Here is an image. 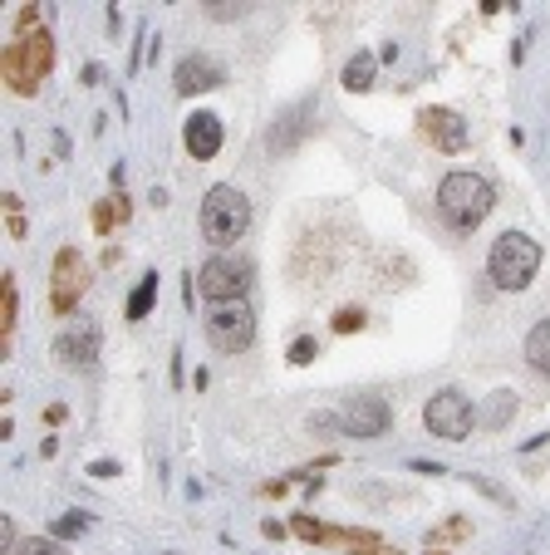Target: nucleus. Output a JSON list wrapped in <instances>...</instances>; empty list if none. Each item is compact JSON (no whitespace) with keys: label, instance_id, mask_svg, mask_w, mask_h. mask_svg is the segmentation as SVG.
<instances>
[{"label":"nucleus","instance_id":"f8f14e48","mask_svg":"<svg viewBox=\"0 0 550 555\" xmlns=\"http://www.w3.org/2000/svg\"><path fill=\"white\" fill-rule=\"evenodd\" d=\"M418 124H423V133L433 138V147H443V153H462V147H468V138H472L468 118L452 114V108H423V114H418Z\"/></svg>","mask_w":550,"mask_h":555},{"label":"nucleus","instance_id":"cd10ccee","mask_svg":"<svg viewBox=\"0 0 550 555\" xmlns=\"http://www.w3.org/2000/svg\"><path fill=\"white\" fill-rule=\"evenodd\" d=\"M413 472H423V477H443V467H437V462H413Z\"/></svg>","mask_w":550,"mask_h":555},{"label":"nucleus","instance_id":"2eb2a0df","mask_svg":"<svg viewBox=\"0 0 550 555\" xmlns=\"http://www.w3.org/2000/svg\"><path fill=\"white\" fill-rule=\"evenodd\" d=\"M374 74H379V54H349V64H344L340 74V85L349 89V94H369L374 89Z\"/></svg>","mask_w":550,"mask_h":555},{"label":"nucleus","instance_id":"7ed1b4c3","mask_svg":"<svg viewBox=\"0 0 550 555\" xmlns=\"http://www.w3.org/2000/svg\"><path fill=\"white\" fill-rule=\"evenodd\" d=\"M540 271V242H530L526 231H501L487 251V275L501 291H526Z\"/></svg>","mask_w":550,"mask_h":555},{"label":"nucleus","instance_id":"6ab92c4d","mask_svg":"<svg viewBox=\"0 0 550 555\" xmlns=\"http://www.w3.org/2000/svg\"><path fill=\"white\" fill-rule=\"evenodd\" d=\"M84 531H89V516H84V512H64V516H54V521H50L54 541H69V535H84Z\"/></svg>","mask_w":550,"mask_h":555},{"label":"nucleus","instance_id":"5701e85b","mask_svg":"<svg viewBox=\"0 0 550 555\" xmlns=\"http://www.w3.org/2000/svg\"><path fill=\"white\" fill-rule=\"evenodd\" d=\"M15 275H5V339H11V330H15Z\"/></svg>","mask_w":550,"mask_h":555},{"label":"nucleus","instance_id":"6e6552de","mask_svg":"<svg viewBox=\"0 0 550 555\" xmlns=\"http://www.w3.org/2000/svg\"><path fill=\"white\" fill-rule=\"evenodd\" d=\"M394 428V409L374 393H363V399H344L340 403V433L344 438H384Z\"/></svg>","mask_w":550,"mask_h":555},{"label":"nucleus","instance_id":"dca6fc26","mask_svg":"<svg viewBox=\"0 0 550 555\" xmlns=\"http://www.w3.org/2000/svg\"><path fill=\"white\" fill-rule=\"evenodd\" d=\"M511 418H516V393H511V388H497V393L477 409V423L482 428H491V433H501Z\"/></svg>","mask_w":550,"mask_h":555},{"label":"nucleus","instance_id":"9b49d317","mask_svg":"<svg viewBox=\"0 0 550 555\" xmlns=\"http://www.w3.org/2000/svg\"><path fill=\"white\" fill-rule=\"evenodd\" d=\"M79 295H84V261H79V251H74V246H64V251L54 256L50 305H54L60 314H69L74 305H79Z\"/></svg>","mask_w":550,"mask_h":555},{"label":"nucleus","instance_id":"4be33fe9","mask_svg":"<svg viewBox=\"0 0 550 555\" xmlns=\"http://www.w3.org/2000/svg\"><path fill=\"white\" fill-rule=\"evenodd\" d=\"M334 330H340V335H354V330H363V310H359V305H344V310L334 314Z\"/></svg>","mask_w":550,"mask_h":555},{"label":"nucleus","instance_id":"9d476101","mask_svg":"<svg viewBox=\"0 0 550 555\" xmlns=\"http://www.w3.org/2000/svg\"><path fill=\"white\" fill-rule=\"evenodd\" d=\"M54 359L64 369H89L99 359V325L94 320H74L60 339H54Z\"/></svg>","mask_w":550,"mask_h":555},{"label":"nucleus","instance_id":"423d86ee","mask_svg":"<svg viewBox=\"0 0 550 555\" xmlns=\"http://www.w3.org/2000/svg\"><path fill=\"white\" fill-rule=\"evenodd\" d=\"M423 423L443 442H468V433L477 428V409H472V399L462 388H437L433 399L423 403Z\"/></svg>","mask_w":550,"mask_h":555},{"label":"nucleus","instance_id":"b1692460","mask_svg":"<svg viewBox=\"0 0 550 555\" xmlns=\"http://www.w3.org/2000/svg\"><path fill=\"white\" fill-rule=\"evenodd\" d=\"M340 428V413H315L310 418V433H334Z\"/></svg>","mask_w":550,"mask_h":555},{"label":"nucleus","instance_id":"0eeeda50","mask_svg":"<svg viewBox=\"0 0 550 555\" xmlns=\"http://www.w3.org/2000/svg\"><path fill=\"white\" fill-rule=\"evenodd\" d=\"M246 285H251V261L246 256H212V261L197 271V291L207 295L212 305L246 300Z\"/></svg>","mask_w":550,"mask_h":555},{"label":"nucleus","instance_id":"20e7f679","mask_svg":"<svg viewBox=\"0 0 550 555\" xmlns=\"http://www.w3.org/2000/svg\"><path fill=\"white\" fill-rule=\"evenodd\" d=\"M50 64H54V40H50V30H35V35H21L15 44H5L0 74H5V85H11L15 94L30 99L35 89H40V79L50 74Z\"/></svg>","mask_w":550,"mask_h":555},{"label":"nucleus","instance_id":"39448f33","mask_svg":"<svg viewBox=\"0 0 550 555\" xmlns=\"http://www.w3.org/2000/svg\"><path fill=\"white\" fill-rule=\"evenodd\" d=\"M202 330H207L212 349H221V354H246L251 339H256V310H251L246 300L207 305V320H202Z\"/></svg>","mask_w":550,"mask_h":555},{"label":"nucleus","instance_id":"ddd939ff","mask_svg":"<svg viewBox=\"0 0 550 555\" xmlns=\"http://www.w3.org/2000/svg\"><path fill=\"white\" fill-rule=\"evenodd\" d=\"M182 147H188L197 163H212L221 153V118L217 114H192L182 124Z\"/></svg>","mask_w":550,"mask_h":555},{"label":"nucleus","instance_id":"4468645a","mask_svg":"<svg viewBox=\"0 0 550 555\" xmlns=\"http://www.w3.org/2000/svg\"><path fill=\"white\" fill-rule=\"evenodd\" d=\"M305 118H315V104H310V99H305V104H295L291 114H281V124L270 128V138H266V143H270V153H285V147H291L295 138L305 133V128H310V124H305Z\"/></svg>","mask_w":550,"mask_h":555},{"label":"nucleus","instance_id":"412c9836","mask_svg":"<svg viewBox=\"0 0 550 555\" xmlns=\"http://www.w3.org/2000/svg\"><path fill=\"white\" fill-rule=\"evenodd\" d=\"M320 359V345H315V335H300L291 345V364H315Z\"/></svg>","mask_w":550,"mask_h":555},{"label":"nucleus","instance_id":"f03ea898","mask_svg":"<svg viewBox=\"0 0 550 555\" xmlns=\"http://www.w3.org/2000/svg\"><path fill=\"white\" fill-rule=\"evenodd\" d=\"M197 221H202V236H207L212 246L231 251V246H236L241 236L251 231V202H246V192H241L236 182H217V188H207Z\"/></svg>","mask_w":550,"mask_h":555},{"label":"nucleus","instance_id":"1a4fd4ad","mask_svg":"<svg viewBox=\"0 0 550 555\" xmlns=\"http://www.w3.org/2000/svg\"><path fill=\"white\" fill-rule=\"evenodd\" d=\"M172 85L182 99L192 94H212V89L227 85V69H221V60H212V54H182L172 69Z\"/></svg>","mask_w":550,"mask_h":555},{"label":"nucleus","instance_id":"393cba45","mask_svg":"<svg viewBox=\"0 0 550 555\" xmlns=\"http://www.w3.org/2000/svg\"><path fill=\"white\" fill-rule=\"evenodd\" d=\"M295 535H305V541H320L324 531H320V526L310 521V516H300V521H295Z\"/></svg>","mask_w":550,"mask_h":555},{"label":"nucleus","instance_id":"f257e3e1","mask_svg":"<svg viewBox=\"0 0 550 555\" xmlns=\"http://www.w3.org/2000/svg\"><path fill=\"white\" fill-rule=\"evenodd\" d=\"M491 207H497V192H491V182L482 172H447L437 182V217L452 231L482 227L491 217Z\"/></svg>","mask_w":550,"mask_h":555},{"label":"nucleus","instance_id":"bb28decb","mask_svg":"<svg viewBox=\"0 0 550 555\" xmlns=\"http://www.w3.org/2000/svg\"><path fill=\"white\" fill-rule=\"evenodd\" d=\"M94 227H99V231H108V227H114V202H104V207L94 211Z\"/></svg>","mask_w":550,"mask_h":555},{"label":"nucleus","instance_id":"a878e982","mask_svg":"<svg viewBox=\"0 0 550 555\" xmlns=\"http://www.w3.org/2000/svg\"><path fill=\"white\" fill-rule=\"evenodd\" d=\"M89 477H118V462H89Z\"/></svg>","mask_w":550,"mask_h":555},{"label":"nucleus","instance_id":"a211bd4d","mask_svg":"<svg viewBox=\"0 0 550 555\" xmlns=\"http://www.w3.org/2000/svg\"><path fill=\"white\" fill-rule=\"evenodd\" d=\"M153 300H157V271H148L143 281H138V291L128 295L124 314H128V320H148V310H153Z\"/></svg>","mask_w":550,"mask_h":555},{"label":"nucleus","instance_id":"aec40b11","mask_svg":"<svg viewBox=\"0 0 550 555\" xmlns=\"http://www.w3.org/2000/svg\"><path fill=\"white\" fill-rule=\"evenodd\" d=\"M15 555H64V545L54 541V535H44V541L35 535V541H21V545H15Z\"/></svg>","mask_w":550,"mask_h":555},{"label":"nucleus","instance_id":"f3484780","mask_svg":"<svg viewBox=\"0 0 550 555\" xmlns=\"http://www.w3.org/2000/svg\"><path fill=\"white\" fill-rule=\"evenodd\" d=\"M526 359H530V369H536V374H546V378H550V320H540V325L530 330V339H526Z\"/></svg>","mask_w":550,"mask_h":555}]
</instances>
